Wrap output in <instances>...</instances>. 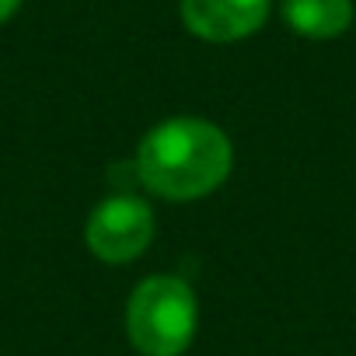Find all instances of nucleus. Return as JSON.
<instances>
[{
	"label": "nucleus",
	"mask_w": 356,
	"mask_h": 356,
	"mask_svg": "<svg viewBox=\"0 0 356 356\" xmlns=\"http://www.w3.org/2000/svg\"><path fill=\"white\" fill-rule=\"evenodd\" d=\"M196 293L178 276H147L126 300V335L140 356H182L196 339Z\"/></svg>",
	"instance_id": "obj_2"
},
{
	"label": "nucleus",
	"mask_w": 356,
	"mask_h": 356,
	"mask_svg": "<svg viewBox=\"0 0 356 356\" xmlns=\"http://www.w3.org/2000/svg\"><path fill=\"white\" fill-rule=\"evenodd\" d=\"M136 178L161 200L189 203L217 193L234 168L227 133L200 115H175L147 129L136 147Z\"/></svg>",
	"instance_id": "obj_1"
},
{
	"label": "nucleus",
	"mask_w": 356,
	"mask_h": 356,
	"mask_svg": "<svg viewBox=\"0 0 356 356\" xmlns=\"http://www.w3.org/2000/svg\"><path fill=\"white\" fill-rule=\"evenodd\" d=\"M18 8H22V0H0V25H4V22H8V18H11Z\"/></svg>",
	"instance_id": "obj_6"
},
{
	"label": "nucleus",
	"mask_w": 356,
	"mask_h": 356,
	"mask_svg": "<svg viewBox=\"0 0 356 356\" xmlns=\"http://www.w3.org/2000/svg\"><path fill=\"white\" fill-rule=\"evenodd\" d=\"M280 15L293 35L328 42L349 32L356 8H353V0H283Z\"/></svg>",
	"instance_id": "obj_5"
},
{
	"label": "nucleus",
	"mask_w": 356,
	"mask_h": 356,
	"mask_svg": "<svg viewBox=\"0 0 356 356\" xmlns=\"http://www.w3.org/2000/svg\"><path fill=\"white\" fill-rule=\"evenodd\" d=\"M273 11V0H178L182 25L203 42H241L255 35Z\"/></svg>",
	"instance_id": "obj_4"
},
{
	"label": "nucleus",
	"mask_w": 356,
	"mask_h": 356,
	"mask_svg": "<svg viewBox=\"0 0 356 356\" xmlns=\"http://www.w3.org/2000/svg\"><path fill=\"white\" fill-rule=\"evenodd\" d=\"M84 241H88L91 255L108 266L133 262L154 241V213L136 196H108L91 210Z\"/></svg>",
	"instance_id": "obj_3"
}]
</instances>
